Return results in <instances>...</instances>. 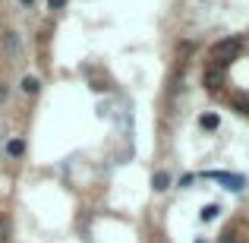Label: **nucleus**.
Returning a JSON list of instances; mask_svg holds the SVG:
<instances>
[{
  "label": "nucleus",
  "instance_id": "nucleus-2",
  "mask_svg": "<svg viewBox=\"0 0 249 243\" xmlns=\"http://www.w3.org/2000/svg\"><path fill=\"white\" fill-rule=\"evenodd\" d=\"M205 177H208V180H218L221 187H227L231 193H240V189L246 187V177H240V174H227V170H205Z\"/></svg>",
  "mask_w": 249,
  "mask_h": 243
},
{
  "label": "nucleus",
  "instance_id": "nucleus-6",
  "mask_svg": "<svg viewBox=\"0 0 249 243\" xmlns=\"http://www.w3.org/2000/svg\"><path fill=\"white\" fill-rule=\"evenodd\" d=\"M19 85H22L25 95H38V92H41V82H38L35 76H22V82H19Z\"/></svg>",
  "mask_w": 249,
  "mask_h": 243
},
{
  "label": "nucleus",
  "instance_id": "nucleus-8",
  "mask_svg": "<svg viewBox=\"0 0 249 243\" xmlns=\"http://www.w3.org/2000/svg\"><path fill=\"white\" fill-rule=\"evenodd\" d=\"M218 123H221L218 114H202V117H199V127H202V130H218Z\"/></svg>",
  "mask_w": 249,
  "mask_h": 243
},
{
  "label": "nucleus",
  "instance_id": "nucleus-10",
  "mask_svg": "<svg viewBox=\"0 0 249 243\" xmlns=\"http://www.w3.org/2000/svg\"><path fill=\"white\" fill-rule=\"evenodd\" d=\"M233 108H237L240 114H249V98H240L237 95V98H233Z\"/></svg>",
  "mask_w": 249,
  "mask_h": 243
},
{
  "label": "nucleus",
  "instance_id": "nucleus-7",
  "mask_svg": "<svg viewBox=\"0 0 249 243\" xmlns=\"http://www.w3.org/2000/svg\"><path fill=\"white\" fill-rule=\"evenodd\" d=\"M22 152H25V142H22V139H10V142H6V155H13V158H19Z\"/></svg>",
  "mask_w": 249,
  "mask_h": 243
},
{
  "label": "nucleus",
  "instance_id": "nucleus-4",
  "mask_svg": "<svg viewBox=\"0 0 249 243\" xmlns=\"http://www.w3.org/2000/svg\"><path fill=\"white\" fill-rule=\"evenodd\" d=\"M152 187H155V193H164V189L170 187V174L167 170H158V174L152 177Z\"/></svg>",
  "mask_w": 249,
  "mask_h": 243
},
{
  "label": "nucleus",
  "instance_id": "nucleus-5",
  "mask_svg": "<svg viewBox=\"0 0 249 243\" xmlns=\"http://www.w3.org/2000/svg\"><path fill=\"white\" fill-rule=\"evenodd\" d=\"M205 85H208V89H218V85H221V67H218V63L205 70Z\"/></svg>",
  "mask_w": 249,
  "mask_h": 243
},
{
  "label": "nucleus",
  "instance_id": "nucleus-12",
  "mask_svg": "<svg viewBox=\"0 0 249 243\" xmlns=\"http://www.w3.org/2000/svg\"><path fill=\"white\" fill-rule=\"evenodd\" d=\"M63 3H67V0H48V6H51V10H60Z\"/></svg>",
  "mask_w": 249,
  "mask_h": 243
},
{
  "label": "nucleus",
  "instance_id": "nucleus-3",
  "mask_svg": "<svg viewBox=\"0 0 249 243\" xmlns=\"http://www.w3.org/2000/svg\"><path fill=\"white\" fill-rule=\"evenodd\" d=\"M3 51H6V57H16L19 54V38H16V32H6V35H3Z\"/></svg>",
  "mask_w": 249,
  "mask_h": 243
},
{
  "label": "nucleus",
  "instance_id": "nucleus-1",
  "mask_svg": "<svg viewBox=\"0 0 249 243\" xmlns=\"http://www.w3.org/2000/svg\"><path fill=\"white\" fill-rule=\"evenodd\" d=\"M212 57H214L218 67H227L231 60H237V57H240V41H237V38H224V41H218L212 48Z\"/></svg>",
  "mask_w": 249,
  "mask_h": 243
},
{
  "label": "nucleus",
  "instance_id": "nucleus-11",
  "mask_svg": "<svg viewBox=\"0 0 249 243\" xmlns=\"http://www.w3.org/2000/svg\"><path fill=\"white\" fill-rule=\"evenodd\" d=\"M6 95H10V85L0 82V101H6Z\"/></svg>",
  "mask_w": 249,
  "mask_h": 243
},
{
  "label": "nucleus",
  "instance_id": "nucleus-9",
  "mask_svg": "<svg viewBox=\"0 0 249 243\" xmlns=\"http://www.w3.org/2000/svg\"><path fill=\"white\" fill-rule=\"evenodd\" d=\"M221 215V206H205L202 208V221H214Z\"/></svg>",
  "mask_w": 249,
  "mask_h": 243
}]
</instances>
